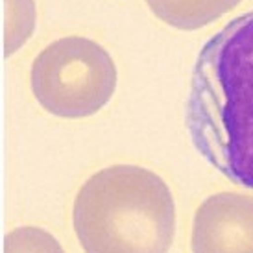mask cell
<instances>
[{"mask_svg":"<svg viewBox=\"0 0 253 253\" xmlns=\"http://www.w3.org/2000/svg\"><path fill=\"white\" fill-rule=\"evenodd\" d=\"M192 253H253V196L207 198L194 214Z\"/></svg>","mask_w":253,"mask_h":253,"instance_id":"obj_4","label":"cell"},{"mask_svg":"<svg viewBox=\"0 0 253 253\" xmlns=\"http://www.w3.org/2000/svg\"><path fill=\"white\" fill-rule=\"evenodd\" d=\"M85 253H169L176 235V205L155 172L117 165L82 185L72 209Z\"/></svg>","mask_w":253,"mask_h":253,"instance_id":"obj_2","label":"cell"},{"mask_svg":"<svg viewBox=\"0 0 253 253\" xmlns=\"http://www.w3.org/2000/svg\"><path fill=\"white\" fill-rule=\"evenodd\" d=\"M117 67L98 42L63 37L48 44L32 65V91L48 113L61 119H85L111 100Z\"/></svg>","mask_w":253,"mask_h":253,"instance_id":"obj_3","label":"cell"},{"mask_svg":"<svg viewBox=\"0 0 253 253\" xmlns=\"http://www.w3.org/2000/svg\"><path fill=\"white\" fill-rule=\"evenodd\" d=\"M242 0H146L157 19L177 30H198L231 11Z\"/></svg>","mask_w":253,"mask_h":253,"instance_id":"obj_5","label":"cell"},{"mask_svg":"<svg viewBox=\"0 0 253 253\" xmlns=\"http://www.w3.org/2000/svg\"><path fill=\"white\" fill-rule=\"evenodd\" d=\"M4 253H65L54 235L36 225L17 227L4 237Z\"/></svg>","mask_w":253,"mask_h":253,"instance_id":"obj_6","label":"cell"},{"mask_svg":"<svg viewBox=\"0 0 253 253\" xmlns=\"http://www.w3.org/2000/svg\"><path fill=\"white\" fill-rule=\"evenodd\" d=\"M187 129L227 179L253 189V11L205 42L192 71Z\"/></svg>","mask_w":253,"mask_h":253,"instance_id":"obj_1","label":"cell"}]
</instances>
